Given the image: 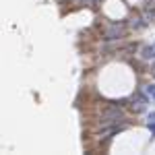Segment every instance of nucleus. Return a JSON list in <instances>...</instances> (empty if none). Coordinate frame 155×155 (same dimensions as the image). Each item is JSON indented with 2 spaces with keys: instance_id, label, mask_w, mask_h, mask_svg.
<instances>
[{
  "instance_id": "1",
  "label": "nucleus",
  "mask_w": 155,
  "mask_h": 155,
  "mask_svg": "<svg viewBox=\"0 0 155 155\" xmlns=\"http://www.w3.org/2000/svg\"><path fill=\"white\" fill-rule=\"evenodd\" d=\"M122 104H110L101 114V126H110V124H118L124 122V112L120 110Z\"/></svg>"
},
{
  "instance_id": "5",
  "label": "nucleus",
  "mask_w": 155,
  "mask_h": 155,
  "mask_svg": "<svg viewBox=\"0 0 155 155\" xmlns=\"http://www.w3.org/2000/svg\"><path fill=\"white\" fill-rule=\"evenodd\" d=\"M149 124H155V112H153V114H149Z\"/></svg>"
},
{
  "instance_id": "4",
  "label": "nucleus",
  "mask_w": 155,
  "mask_h": 155,
  "mask_svg": "<svg viewBox=\"0 0 155 155\" xmlns=\"http://www.w3.org/2000/svg\"><path fill=\"white\" fill-rule=\"evenodd\" d=\"M145 93H147V95H151L155 99V85H147V87H145Z\"/></svg>"
},
{
  "instance_id": "2",
  "label": "nucleus",
  "mask_w": 155,
  "mask_h": 155,
  "mask_svg": "<svg viewBox=\"0 0 155 155\" xmlns=\"http://www.w3.org/2000/svg\"><path fill=\"white\" fill-rule=\"evenodd\" d=\"M122 35H124V23H114V25H110V27L106 29L104 39L112 41V39H120Z\"/></svg>"
},
{
  "instance_id": "3",
  "label": "nucleus",
  "mask_w": 155,
  "mask_h": 155,
  "mask_svg": "<svg viewBox=\"0 0 155 155\" xmlns=\"http://www.w3.org/2000/svg\"><path fill=\"white\" fill-rule=\"evenodd\" d=\"M141 58L143 60H153L155 58V44L153 46H145V48L141 50Z\"/></svg>"
}]
</instances>
